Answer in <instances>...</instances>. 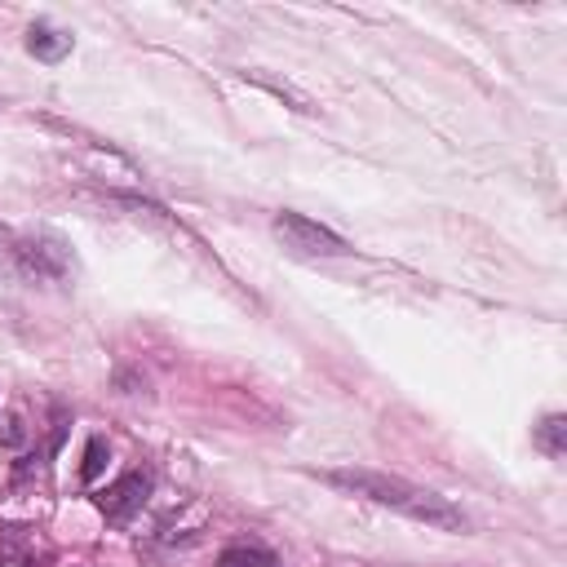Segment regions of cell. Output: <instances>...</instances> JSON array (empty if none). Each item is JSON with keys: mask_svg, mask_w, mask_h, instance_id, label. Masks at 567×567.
Returning <instances> with one entry per match:
<instances>
[{"mask_svg": "<svg viewBox=\"0 0 567 567\" xmlns=\"http://www.w3.org/2000/svg\"><path fill=\"white\" fill-rule=\"evenodd\" d=\"M217 567H284V563L257 540H235V545H226L217 554Z\"/></svg>", "mask_w": 567, "mask_h": 567, "instance_id": "obj_6", "label": "cell"}, {"mask_svg": "<svg viewBox=\"0 0 567 567\" xmlns=\"http://www.w3.org/2000/svg\"><path fill=\"white\" fill-rule=\"evenodd\" d=\"M75 270L71 248L49 230H4L0 226V275L27 288H58Z\"/></svg>", "mask_w": 567, "mask_h": 567, "instance_id": "obj_2", "label": "cell"}, {"mask_svg": "<svg viewBox=\"0 0 567 567\" xmlns=\"http://www.w3.org/2000/svg\"><path fill=\"white\" fill-rule=\"evenodd\" d=\"M270 230H275V239H279L292 257H346V252H350V244H346L337 230H328L323 221H315V217H306V213H292V208L275 213Z\"/></svg>", "mask_w": 567, "mask_h": 567, "instance_id": "obj_3", "label": "cell"}, {"mask_svg": "<svg viewBox=\"0 0 567 567\" xmlns=\"http://www.w3.org/2000/svg\"><path fill=\"white\" fill-rule=\"evenodd\" d=\"M155 492V470L151 465H137V470H124L106 492H97V509H102V518L106 523H128L142 505H146V496Z\"/></svg>", "mask_w": 567, "mask_h": 567, "instance_id": "obj_4", "label": "cell"}, {"mask_svg": "<svg viewBox=\"0 0 567 567\" xmlns=\"http://www.w3.org/2000/svg\"><path fill=\"white\" fill-rule=\"evenodd\" d=\"M532 443H536L549 461H563V456H567V416H563V412H549V416L532 430Z\"/></svg>", "mask_w": 567, "mask_h": 567, "instance_id": "obj_7", "label": "cell"}, {"mask_svg": "<svg viewBox=\"0 0 567 567\" xmlns=\"http://www.w3.org/2000/svg\"><path fill=\"white\" fill-rule=\"evenodd\" d=\"M319 483L346 492V496H359V501H372V505H385L412 523H425V527H439V532H465L470 518L439 492L430 487H416L399 474H381V470H363V465H337V470H310Z\"/></svg>", "mask_w": 567, "mask_h": 567, "instance_id": "obj_1", "label": "cell"}, {"mask_svg": "<svg viewBox=\"0 0 567 567\" xmlns=\"http://www.w3.org/2000/svg\"><path fill=\"white\" fill-rule=\"evenodd\" d=\"M27 53L40 62H62L71 53V31H62L53 22H31L27 27Z\"/></svg>", "mask_w": 567, "mask_h": 567, "instance_id": "obj_5", "label": "cell"}, {"mask_svg": "<svg viewBox=\"0 0 567 567\" xmlns=\"http://www.w3.org/2000/svg\"><path fill=\"white\" fill-rule=\"evenodd\" d=\"M0 567H35V549H18L13 545V527L0 536Z\"/></svg>", "mask_w": 567, "mask_h": 567, "instance_id": "obj_10", "label": "cell"}, {"mask_svg": "<svg viewBox=\"0 0 567 567\" xmlns=\"http://www.w3.org/2000/svg\"><path fill=\"white\" fill-rule=\"evenodd\" d=\"M27 439H31V425H22V408H9V412H4L0 443H4V447H22Z\"/></svg>", "mask_w": 567, "mask_h": 567, "instance_id": "obj_9", "label": "cell"}, {"mask_svg": "<svg viewBox=\"0 0 567 567\" xmlns=\"http://www.w3.org/2000/svg\"><path fill=\"white\" fill-rule=\"evenodd\" d=\"M106 461H111V443H106L102 434H89L84 461H80V483H97V474L106 470Z\"/></svg>", "mask_w": 567, "mask_h": 567, "instance_id": "obj_8", "label": "cell"}]
</instances>
